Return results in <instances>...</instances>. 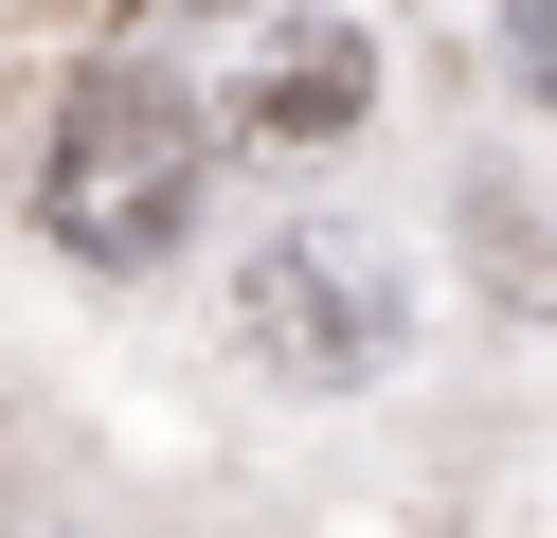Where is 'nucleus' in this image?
<instances>
[{
	"mask_svg": "<svg viewBox=\"0 0 557 538\" xmlns=\"http://www.w3.org/2000/svg\"><path fill=\"white\" fill-rule=\"evenodd\" d=\"M234 341L288 395H360L377 359L413 341V270L360 215H288V234H252V270H234Z\"/></svg>",
	"mask_w": 557,
	"mask_h": 538,
	"instance_id": "nucleus-2",
	"label": "nucleus"
},
{
	"mask_svg": "<svg viewBox=\"0 0 557 538\" xmlns=\"http://www.w3.org/2000/svg\"><path fill=\"white\" fill-rule=\"evenodd\" d=\"M360 108H377V36L288 18V36H252V72L216 90V126H252V143H324V126H360Z\"/></svg>",
	"mask_w": 557,
	"mask_h": 538,
	"instance_id": "nucleus-3",
	"label": "nucleus"
},
{
	"mask_svg": "<svg viewBox=\"0 0 557 538\" xmlns=\"http://www.w3.org/2000/svg\"><path fill=\"white\" fill-rule=\"evenodd\" d=\"M198 179H216V108H198L181 72H90L73 126H54L37 215H54V251H90V270H162L181 215H198Z\"/></svg>",
	"mask_w": 557,
	"mask_h": 538,
	"instance_id": "nucleus-1",
	"label": "nucleus"
},
{
	"mask_svg": "<svg viewBox=\"0 0 557 538\" xmlns=\"http://www.w3.org/2000/svg\"><path fill=\"white\" fill-rule=\"evenodd\" d=\"M468 251H485V287H521V305H557V251L521 234V198H468Z\"/></svg>",
	"mask_w": 557,
	"mask_h": 538,
	"instance_id": "nucleus-4",
	"label": "nucleus"
},
{
	"mask_svg": "<svg viewBox=\"0 0 557 538\" xmlns=\"http://www.w3.org/2000/svg\"><path fill=\"white\" fill-rule=\"evenodd\" d=\"M504 72H521V90L557 108V0H504Z\"/></svg>",
	"mask_w": 557,
	"mask_h": 538,
	"instance_id": "nucleus-5",
	"label": "nucleus"
}]
</instances>
